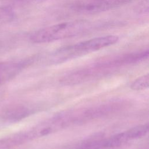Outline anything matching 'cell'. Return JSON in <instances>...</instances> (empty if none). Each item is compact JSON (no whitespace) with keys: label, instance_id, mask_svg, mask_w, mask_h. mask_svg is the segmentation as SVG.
I'll list each match as a JSON object with an SVG mask.
<instances>
[{"label":"cell","instance_id":"5b68a950","mask_svg":"<svg viewBox=\"0 0 149 149\" xmlns=\"http://www.w3.org/2000/svg\"><path fill=\"white\" fill-rule=\"evenodd\" d=\"M149 76L144 74L136 79L130 85V87L134 90H143L148 87Z\"/></svg>","mask_w":149,"mask_h":149},{"label":"cell","instance_id":"277c9868","mask_svg":"<svg viewBox=\"0 0 149 149\" xmlns=\"http://www.w3.org/2000/svg\"><path fill=\"white\" fill-rule=\"evenodd\" d=\"M15 70L10 61L0 62V85L15 76Z\"/></svg>","mask_w":149,"mask_h":149},{"label":"cell","instance_id":"3957f363","mask_svg":"<svg viewBox=\"0 0 149 149\" xmlns=\"http://www.w3.org/2000/svg\"><path fill=\"white\" fill-rule=\"evenodd\" d=\"M133 0H76L70 8L79 13L93 14L104 12L127 4Z\"/></svg>","mask_w":149,"mask_h":149},{"label":"cell","instance_id":"6da1fadb","mask_svg":"<svg viewBox=\"0 0 149 149\" xmlns=\"http://www.w3.org/2000/svg\"><path fill=\"white\" fill-rule=\"evenodd\" d=\"M91 23L85 20L62 22L40 29L30 36L34 43H46L72 38L84 33L91 29Z\"/></svg>","mask_w":149,"mask_h":149},{"label":"cell","instance_id":"7a4b0ae2","mask_svg":"<svg viewBox=\"0 0 149 149\" xmlns=\"http://www.w3.org/2000/svg\"><path fill=\"white\" fill-rule=\"evenodd\" d=\"M118 40V36L108 35L64 46L52 52L51 60L55 63H61L112 45Z\"/></svg>","mask_w":149,"mask_h":149}]
</instances>
